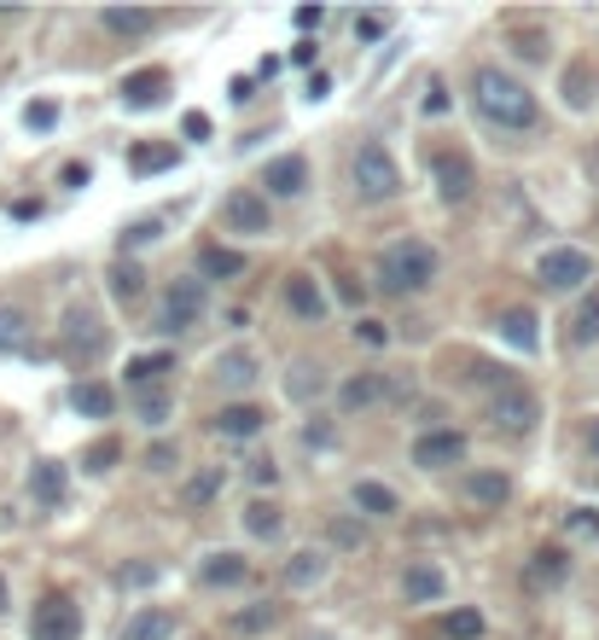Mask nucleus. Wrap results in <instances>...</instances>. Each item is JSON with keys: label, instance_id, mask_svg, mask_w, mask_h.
Here are the masks:
<instances>
[{"label": "nucleus", "instance_id": "58836bf2", "mask_svg": "<svg viewBox=\"0 0 599 640\" xmlns=\"http://www.w3.org/2000/svg\"><path fill=\"white\" fill-rule=\"evenodd\" d=\"M169 367H175V356H140V361H129V384H151Z\"/></svg>", "mask_w": 599, "mask_h": 640}, {"label": "nucleus", "instance_id": "f257e3e1", "mask_svg": "<svg viewBox=\"0 0 599 640\" xmlns=\"http://www.w3.org/2000/svg\"><path fill=\"white\" fill-rule=\"evenodd\" d=\"M472 99L477 111H484V123L494 128H536V94L524 88V82H512L506 71H494V64H484V71L472 76Z\"/></svg>", "mask_w": 599, "mask_h": 640}, {"label": "nucleus", "instance_id": "423d86ee", "mask_svg": "<svg viewBox=\"0 0 599 640\" xmlns=\"http://www.w3.org/2000/svg\"><path fill=\"white\" fill-rule=\"evenodd\" d=\"M489 419H494V426H501V431L524 436V431L541 419V402L529 396L524 384H501V391H494V402H489Z\"/></svg>", "mask_w": 599, "mask_h": 640}, {"label": "nucleus", "instance_id": "5701e85b", "mask_svg": "<svg viewBox=\"0 0 599 640\" xmlns=\"http://www.w3.org/2000/svg\"><path fill=\"white\" fill-rule=\"evenodd\" d=\"M501 339H506L512 349H524V356H529V349L541 344V332H536V315H529V309H506V315H501Z\"/></svg>", "mask_w": 599, "mask_h": 640}, {"label": "nucleus", "instance_id": "4468645a", "mask_svg": "<svg viewBox=\"0 0 599 640\" xmlns=\"http://www.w3.org/2000/svg\"><path fill=\"white\" fill-rule=\"evenodd\" d=\"M262 187L273 198H297L303 187H309V163H303V158H273L268 175H262Z\"/></svg>", "mask_w": 599, "mask_h": 640}, {"label": "nucleus", "instance_id": "a19ab883", "mask_svg": "<svg viewBox=\"0 0 599 640\" xmlns=\"http://www.w3.org/2000/svg\"><path fill=\"white\" fill-rule=\"evenodd\" d=\"M384 29H390V19H384V12H367V19H355V36H362V41H379Z\"/></svg>", "mask_w": 599, "mask_h": 640}, {"label": "nucleus", "instance_id": "f3484780", "mask_svg": "<svg viewBox=\"0 0 599 640\" xmlns=\"http://www.w3.org/2000/svg\"><path fill=\"white\" fill-rule=\"evenodd\" d=\"M262 426H268V414L250 408V402H228V408L216 414V431H221V436H256Z\"/></svg>", "mask_w": 599, "mask_h": 640}, {"label": "nucleus", "instance_id": "1a4fd4ad", "mask_svg": "<svg viewBox=\"0 0 599 640\" xmlns=\"http://www.w3.org/2000/svg\"><path fill=\"white\" fill-rule=\"evenodd\" d=\"M106 344L111 339H106V327H99V315L76 303V309L64 315V349H71L76 361H99V356H106Z\"/></svg>", "mask_w": 599, "mask_h": 640}, {"label": "nucleus", "instance_id": "49530a36", "mask_svg": "<svg viewBox=\"0 0 599 640\" xmlns=\"http://www.w3.org/2000/svg\"><path fill=\"white\" fill-rule=\"evenodd\" d=\"M186 140H210V116L204 111H186Z\"/></svg>", "mask_w": 599, "mask_h": 640}, {"label": "nucleus", "instance_id": "39448f33", "mask_svg": "<svg viewBox=\"0 0 599 640\" xmlns=\"http://www.w3.org/2000/svg\"><path fill=\"white\" fill-rule=\"evenodd\" d=\"M536 280L547 285V292H576L582 280H594V262H588V250L559 245V250H547V257L536 262Z\"/></svg>", "mask_w": 599, "mask_h": 640}, {"label": "nucleus", "instance_id": "a211bd4d", "mask_svg": "<svg viewBox=\"0 0 599 640\" xmlns=\"http://www.w3.org/2000/svg\"><path fill=\"white\" fill-rule=\"evenodd\" d=\"M71 408H76L82 419H111L117 396H111V384H99V379H82L76 391H71Z\"/></svg>", "mask_w": 599, "mask_h": 640}, {"label": "nucleus", "instance_id": "473e14b6", "mask_svg": "<svg viewBox=\"0 0 599 640\" xmlns=\"http://www.w3.org/2000/svg\"><path fill=\"white\" fill-rule=\"evenodd\" d=\"M111 292L123 297V303H134V297L146 292V274H140L134 262H117V268H111Z\"/></svg>", "mask_w": 599, "mask_h": 640}, {"label": "nucleus", "instance_id": "0eeeda50", "mask_svg": "<svg viewBox=\"0 0 599 640\" xmlns=\"http://www.w3.org/2000/svg\"><path fill=\"white\" fill-rule=\"evenodd\" d=\"M431 175H437L442 205H466V198L477 193V175H472V158H466V151H437V158H431Z\"/></svg>", "mask_w": 599, "mask_h": 640}, {"label": "nucleus", "instance_id": "864d4df0", "mask_svg": "<svg viewBox=\"0 0 599 640\" xmlns=\"http://www.w3.org/2000/svg\"><path fill=\"white\" fill-rule=\"evenodd\" d=\"M64 187H88V163H71V170H64Z\"/></svg>", "mask_w": 599, "mask_h": 640}, {"label": "nucleus", "instance_id": "c756f323", "mask_svg": "<svg viewBox=\"0 0 599 640\" xmlns=\"http://www.w3.org/2000/svg\"><path fill=\"white\" fill-rule=\"evenodd\" d=\"M29 344V315L24 309H0V356H12V349Z\"/></svg>", "mask_w": 599, "mask_h": 640}, {"label": "nucleus", "instance_id": "c9c22d12", "mask_svg": "<svg viewBox=\"0 0 599 640\" xmlns=\"http://www.w3.org/2000/svg\"><path fill=\"white\" fill-rule=\"evenodd\" d=\"M571 339H576V344H594V339H599V297H588V303L576 309V320H571Z\"/></svg>", "mask_w": 599, "mask_h": 640}, {"label": "nucleus", "instance_id": "393cba45", "mask_svg": "<svg viewBox=\"0 0 599 640\" xmlns=\"http://www.w3.org/2000/svg\"><path fill=\"white\" fill-rule=\"evenodd\" d=\"M245 559H239V553H210V559H204V570L198 577L210 582V588H233V582H245Z\"/></svg>", "mask_w": 599, "mask_h": 640}, {"label": "nucleus", "instance_id": "f704fd0d", "mask_svg": "<svg viewBox=\"0 0 599 640\" xmlns=\"http://www.w3.org/2000/svg\"><path fill=\"white\" fill-rule=\"evenodd\" d=\"M117 460H123V443H117V436H99V443L82 454V466H88V471H111Z\"/></svg>", "mask_w": 599, "mask_h": 640}, {"label": "nucleus", "instance_id": "f8f14e48", "mask_svg": "<svg viewBox=\"0 0 599 640\" xmlns=\"http://www.w3.org/2000/svg\"><path fill=\"white\" fill-rule=\"evenodd\" d=\"M285 309L297 315V320H327V292H320V280L315 274H285Z\"/></svg>", "mask_w": 599, "mask_h": 640}, {"label": "nucleus", "instance_id": "c03bdc74", "mask_svg": "<svg viewBox=\"0 0 599 640\" xmlns=\"http://www.w3.org/2000/svg\"><path fill=\"white\" fill-rule=\"evenodd\" d=\"M571 530H576V536H594V542H599V513L576 507V513H571Z\"/></svg>", "mask_w": 599, "mask_h": 640}, {"label": "nucleus", "instance_id": "4c0bfd02", "mask_svg": "<svg viewBox=\"0 0 599 640\" xmlns=\"http://www.w3.org/2000/svg\"><path fill=\"white\" fill-rule=\"evenodd\" d=\"M442 629H449V640H477V635H484V617H477V612H449V617H442Z\"/></svg>", "mask_w": 599, "mask_h": 640}, {"label": "nucleus", "instance_id": "dca6fc26", "mask_svg": "<svg viewBox=\"0 0 599 640\" xmlns=\"http://www.w3.org/2000/svg\"><path fill=\"white\" fill-rule=\"evenodd\" d=\"M216 379H221V391H250V384H256V356H250V349H228V356H216Z\"/></svg>", "mask_w": 599, "mask_h": 640}, {"label": "nucleus", "instance_id": "13d9d810", "mask_svg": "<svg viewBox=\"0 0 599 640\" xmlns=\"http://www.w3.org/2000/svg\"><path fill=\"white\" fill-rule=\"evenodd\" d=\"M320 640H332V635H320Z\"/></svg>", "mask_w": 599, "mask_h": 640}, {"label": "nucleus", "instance_id": "3c124183", "mask_svg": "<svg viewBox=\"0 0 599 640\" xmlns=\"http://www.w3.org/2000/svg\"><path fill=\"white\" fill-rule=\"evenodd\" d=\"M327 94H332V76L315 71V76H309V99H327Z\"/></svg>", "mask_w": 599, "mask_h": 640}, {"label": "nucleus", "instance_id": "e433bc0d", "mask_svg": "<svg viewBox=\"0 0 599 640\" xmlns=\"http://www.w3.org/2000/svg\"><path fill=\"white\" fill-rule=\"evenodd\" d=\"M221 483H228V478H221V466L198 471V478L186 483V501H193V507H204V501H210V495H221Z\"/></svg>", "mask_w": 599, "mask_h": 640}, {"label": "nucleus", "instance_id": "4be33fe9", "mask_svg": "<svg viewBox=\"0 0 599 640\" xmlns=\"http://www.w3.org/2000/svg\"><path fill=\"white\" fill-rule=\"evenodd\" d=\"M198 274L204 280H233V274H245V257L228 250V245H204L198 250Z\"/></svg>", "mask_w": 599, "mask_h": 640}, {"label": "nucleus", "instance_id": "412c9836", "mask_svg": "<svg viewBox=\"0 0 599 640\" xmlns=\"http://www.w3.org/2000/svg\"><path fill=\"white\" fill-rule=\"evenodd\" d=\"M169 635H175V617H169L163 605H146V612H134L129 629H123V640H169Z\"/></svg>", "mask_w": 599, "mask_h": 640}, {"label": "nucleus", "instance_id": "79ce46f5", "mask_svg": "<svg viewBox=\"0 0 599 640\" xmlns=\"http://www.w3.org/2000/svg\"><path fill=\"white\" fill-rule=\"evenodd\" d=\"M24 123H29V128H53V123H59V106H47V99H36V106L24 111Z\"/></svg>", "mask_w": 599, "mask_h": 640}, {"label": "nucleus", "instance_id": "4d7b16f0", "mask_svg": "<svg viewBox=\"0 0 599 640\" xmlns=\"http://www.w3.org/2000/svg\"><path fill=\"white\" fill-rule=\"evenodd\" d=\"M0 617H7V577H0Z\"/></svg>", "mask_w": 599, "mask_h": 640}, {"label": "nucleus", "instance_id": "2f4dec72", "mask_svg": "<svg viewBox=\"0 0 599 640\" xmlns=\"http://www.w3.org/2000/svg\"><path fill=\"white\" fill-rule=\"evenodd\" d=\"M327 577V565H320V553H291V565H285V582L291 588H309Z\"/></svg>", "mask_w": 599, "mask_h": 640}, {"label": "nucleus", "instance_id": "a18cd8bd", "mask_svg": "<svg viewBox=\"0 0 599 640\" xmlns=\"http://www.w3.org/2000/svg\"><path fill=\"white\" fill-rule=\"evenodd\" d=\"M158 239V222H134L129 233H123V245H151Z\"/></svg>", "mask_w": 599, "mask_h": 640}, {"label": "nucleus", "instance_id": "cd10ccee", "mask_svg": "<svg viewBox=\"0 0 599 640\" xmlns=\"http://www.w3.org/2000/svg\"><path fill=\"white\" fill-rule=\"evenodd\" d=\"M151 24H158V19H151V12H140V7H111V12H106V29H111V36H146Z\"/></svg>", "mask_w": 599, "mask_h": 640}, {"label": "nucleus", "instance_id": "2eb2a0df", "mask_svg": "<svg viewBox=\"0 0 599 640\" xmlns=\"http://www.w3.org/2000/svg\"><path fill=\"white\" fill-rule=\"evenodd\" d=\"M64 490H71V478H64L59 460H36V466H29V495H36L41 507H59Z\"/></svg>", "mask_w": 599, "mask_h": 640}, {"label": "nucleus", "instance_id": "aec40b11", "mask_svg": "<svg viewBox=\"0 0 599 640\" xmlns=\"http://www.w3.org/2000/svg\"><path fill=\"white\" fill-rule=\"evenodd\" d=\"M163 88H169L163 71H134V76L123 82V106L146 111V106H158V99H163Z\"/></svg>", "mask_w": 599, "mask_h": 640}, {"label": "nucleus", "instance_id": "9b49d317", "mask_svg": "<svg viewBox=\"0 0 599 640\" xmlns=\"http://www.w3.org/2000/svg\"><path fill=\"white\" fill-rule=\"evenodd\" d=\"M454 460H466V436L460 431H425L414 443V466H425V471L454 466Z\"/></svg>", "mask_w": 599, "mask_h": 640}, {"label": "nucleus", "instance_id": "c85d7f7f", "mask_svg": "<svg viewBox=\"0 0 599 640\" xmlns=\"http://www.w3.org/2000/svg\"><path fill=\"white\" fill-rule=\"evenodd\" d=\"M280 525H285V518H280V507H273V501H250V507H245V530L262 536V542H273V536H280Z\"/></svg>", "mask_w": 599, "mask_h": 640}, {"label": "nucleus", "instance_id": "09e8293b", "mask_svg": "<svg viewBox=\"0 0 599 640\" xmlns=\"http://www.w3.org/2000/svg\"><path fill=\"white\" fill-rule=\"evenodd\" d=\"M518 53H524V59H541V53H547V47H541V36H536V29H524V36H518Z\"/></svg>", "mask_w": 599, "mask_h": 640}, {"label": "nucleus", "instance_id": "7ed1b4c3", "mask_svg": "<svg viewBox=\"0 0 599 640\" xmlns=\"http://www.w3.org/2000/svg\"><path fill=\"white\" fill-rule=\"evenodd\" d=\"M350 175H355V193H362L367 205H390V198L402 193V170H396V158H390L384 140H367L362 151H355Z\"/></svg>", "mask_w": 599, "mask_h": 640}, {"label": "nucleus", "instance_id": "ddd939ff", "mask_svg": "<svg viewBox=\"0 0 599 640\" xmlns=\"http://www.w3.org/2000/svg\"><path fill=\"white\" fill-rule=\"evenodd\" d=\"M442 588H449V577L431 565V559H407V570H402V594L414 600V605H431V600H442Z\"/></svg>", "mask_w": 599, "mask_h": 640}, {"label": "nucleus", "instance_id": "a878e982", "mask_svg": "<svg viewBox=\"0 0 599 640\" xmlns=\"http://www.w3.org/2000/svg\"><path fill=\"white\" fill-rule=\"evenodd\" d=\"M466 490H472V501H484V507H501V501L512 495V483L501 478V471H472Z\"/></svg>", "mask_w": 599, "mask_h": 640}, {"label": "nucleus", "instance_id": "6ab92c4d", "mask_svg": "<svg viewBox=\"0 0 599 640\" xmlns=\"http://www.w3.org/2000/svg\"><path fill=\"white\" fill-rule=\"evenodd\" d=\"M571 577V553L564 547H536V559H529V582L536 588H559Z\"/></svg>", "mask_w": 599, "mask_h": 640}, {"label": "nucleus", "instance_id": "7c9ffc66", "mask_svg": "<svg viewBox=\"0 0 599 640\" xmlns=\"http://www.w3.org/2000/svg\"><path fill=\"white\" fill-rule=\"evenodd\" d=\"M379 391H384L379 373H355V379L344 384V408H350V414H355V408H372V402H379Z\"/></svg>", "mask_w": 599, "mask_h": 640}, {"label": "nucleus", "instance_id": "72a5a7b5", "mask_svg": "<svg viewBox=\"0 0 599 640\" xmlns=\"http://www.w3.org/2000/svg\"><path fill=\"white\" fill-rule=\"evenodd\" d=\"M273 605H245V612H233V635H262V629H273Z\"/></svg>", "mask_w": 599, "mask_h": 640}, {"label": "nucleus", "instance_id": "f03ea898", "mask_svg": "<svg viewBox=\"0 0 599 640\" xmlns=\"http://www.w3.org/2000/svg\"><path fill=\"white\" fill-rule=\"evenodd\" d=\"M437 280V250L425 245V239H396V245H384L379 250V285L384 292H425V285Z\"/></svg>", "mask_w": 599, "mask_h": 640}, {"label": "nucleus", "instance_id": "20e7f679", "mask_svg": "<svg viewBox=\"0 0 599 640\" xmlns=\"http://www.w3.org/2000/svg\"><path fill=\"white\" fill-rule=\"evenodd\" d=\"M29 640H82V605L71 594H47L29 612Z\"/></svg>", "mask_w": 599, "mask_h": 640}, {"label": "nucleus", "instance_id": "bb28decb", "mask_svg": "<svg viewBox=\"0 0 599 640\" xmlns=\"http://www.w3.org/2000/svg\"><path fill=\"white\" fill-rule=\"evenodd\" d=\"M350 501H355L362 513H372V518H390V513H396V495H390L384 483H355Z\"/></svg>", "mask_w": 599, "mask_h": 640}, {"label": "nucleus", "instance_id": "6e6d98bb", "mask_svg": "<svg viewBox=\"0 0 599 640\" xmlns=\"http://www.w3.org/2000/svg\"><path fill=\"white\" fill-rule=\"evenodd\" d=\"M588 448L599 454V419H594V426H588Z\"/></svg>", "mask_w": 599, "mask_h": 640}, {"label": "nucleus", "instance_id": "8fccbe9b", "mask_svg": "<svg viewBox=\"0 0 599 640\" xmlns=\"http://www.w3.org/2000/svg\"><path fill=\"white\" fill-rule=\"evenodd\" d=\"M355 339H367V344H384V339H390V332L379 327V320H362V327H355Z\"/></svg>", "mask_w": 599, "mask_h": 640}, {"label": "nucleus", "instance_id": "ea45409f", "mask_svg": "<svg viewBox=\"0 0 599 640\" xmlns=\"http://www.w3.org/2000/svg\"><path fill=\"white\" fill-rule=\"evenodd\" d=\"M564 99H571V106L582 111V106H588V64H576V71L571 76H564Z\"/></svg>", "mask_w": 599, "mask_h": 640}, {"label": "nucleus", "instance_id": "5fc2aeb1", "mask_svg": "<svg viewBox=\"0 0 599 640\" xmlns=\"http://www.w3.org/2000/svg\"><path fill=\"white\" fill-rule=\"evenodd\" d=\"M228 94L239 99V106H245V99H250V76H233V82H228Z\"/></svg>", "mask_w": 599, "mask_h": 640}, {"label": "nucleus", "instance_id": "6e6552de", "mask_svg": "<svg viewBox=\"0 0 599 640\" xmlns=\"http://www.w3.org/2000/svg\"><path fill=\"white\" fill-rule=\"evenodd\" d=\"M221 227L228 233H268V198L256 187H233L221 198Z\"/></svg>", "mask_w": 599, "mask_h": 640}, {"label": "nucleus", "instance_id": "603ef678", "mask_svg": "<svg viewBox=\"0 0 599 640\" xmlns=\"http://www.w3.org/2000/svg\"><path fill=\"white\" fill-rule=\"evenodd\" d=\"M256 483H262V490H273V478H280V471H273V460H256V471H250Z\"/></svg>", "mask_w": 599, "mask_h": 640}, {"label": "nucleus", "instance_id": "de8ad7c7", "mask_svg": "<svg viewBox=\"0 0 599 640\" xmlns=\"http://www.w3.org/2000/svg\"><path fill=\"white\" fill-rule=\"evenodd\" d=\"M327 24V7H297V29H320Z\"/></svg>", "mask_w": 599, "mask_h": 640}, {"label": "nucleus", "instance_id": "9d476101", "mask_svg": "<svg viewBox=\"0 0 599 640\" xmlns=\"http://www.w3.org/2000/svg\"><path fill=\"white\" fill-rule=\"evenodd\" d=\"M198 315H204V280H175V285H169V297H163L158 327L163 332H181V327H193Z\"/></svg>", "mask_w": 599, "mask_h": 640}, {"label": "nucleus", "instance_id": "b1692460", "mask_svg": "<svg viewBox=\"0 0 599 640\" xmlns=\"http://www.w3.org/2000/svg\"><path fill=\"white\" fill-rule=\"evenodd\" d=\"M129 170H134V175L175 170V146H169V140H146V146H134V151H129Z\"/></svg>", "mask_w": 599, "mask_h": 640}, {"label": "nucleus", "instance_id": "37998d69", "mask_svg": "<svg viewBox=\"0 0 599 640\" xmlns=\"http://www.w3.org/2000/svg\"><path fill=\"white\" fill-rule=\"evenodd\" d=\"M146 466L151 471H169V466H181V454L169 448V443H151V454H146Z\"/></svg>", "mask_w": 599, "mask_h": 640}]
</instances>
